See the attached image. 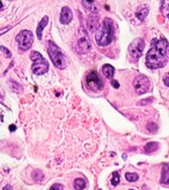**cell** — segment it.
<instances>
[{"label": "cell", "instance_id": "6da1fadb", "mask_svg": "<svg viewBox=\"0 0 169 190\" xmlns=\"http://www.w3.org/2000/svg\"><path fill=\"white\" fill-rule=\"evenodd\" d=\"M169 58V44L165 38L153 39L151 49L146 54L145 64L148 68H161L167 63Z\"/></svg>", "mask_w": 169, "mask_h": 190}, {"label": "cell", "instance_id": "7a4b0ae2", "mask_svg": "<svg viewBox=\"0 0 169 190\" xmlns=\"http://www.w3.org/2000/svg\"><path fill=\"white\" fill-rule=\"evenodd\" d=\"M114 22L108 18L103 21L102 25L100 26L99 30L95 35L96 42L100 47H106L114 39Z\"/></svg>", "mask_w": 169, "mask_h": 190}, {"label": "cell", "instance_id": "3957f363", "mask_svg": "<svg viewBox=\"0 0 169 190\" xmlns=\"http://www.w3.org/2000/svg\"><path fill=\"white\" fill-rule=\"evenodd\" d=\"M49 48H48V53L49 55L53 64L57 68L63 69L65 67V57L63 55V53L61 52L60 48L55 44L54 41H49L48 42Z\"/></svg>", "mask_w": 169, "mask_h": 190}, {"label": "cell", "instance_id": "277c9868", "mask_svg": "<svg viewBox=\"0 0 169 190\" xmlns=\"http://www.w3.org/2000/svg\"><path fill=\"white\" fill-rule=\"evenodd\" d=\"M30 58H31V60L33 61V64H32L33 73L40 75H44V73H46V71L49 70L48 61L44 59V56L40 54V53L34 51V52L31 53Z\"/></svg>", "mask_w": 169, "mask_h": 190}, {"label": "cell", "instance_id": "5b68a950", "mask_svg": "<svg viewBox=\"0 0 169 190\" xmlns=\"http://www.w3.org/2000/svg\"><path fill=\"white\" fill-rule=\"evenodd\" d=\"M15 41L18 42L20 51H27L33 44V34L29 30H23L15 36Z\"/></svg>", "mask_w": 169, "mask_h": 190}, {"label": "cell", "instance_id": "8992f818", "mask_svg": "<svg viewBox=\"0 0 169 190\" xmlns=\"http://www.w3.org/2000/svg\"><path fill=\"white\" fill-rule=\"evenodd\" d=\"M145 49V41H143L142 38H136L134 39L129 46V55L131 56V58L134 61H137V60L140 58V56L142 55V51Z\"/></svg>", "mask_w": 169, "mask_h": 190}, {"label": "cell", "instance_id": "52a82bcc", "mask_svg": "<svg viewBox=\"0 0 169 190\" xmlns=\"http://www.w3.org/2000/svg\"><path fill=\"white\" fill-rule=\"evenodd\" d=\"M91 48V41L88 36L87 31L84 28H80V37L77 39V44H76V50L80 54H85Z\"/></svg>", "mask_w": 169, "mask_h": 190}, {"label": "cell", "instance_id": "ba28073f", "mask_svg": "<svg viewBox=\"0 0 169 190\" xmlns=\"http://www.w3.org/2000/svg\"><path fill=\"white\" fill-rule=\"evenodd\" d=\"M87 85L92 91L97 92L101 91L103 89V83L99 78L98 73L95 70H92L91 72L88 73L87 75Z\"/></svg>", "mask_w": 169, "mask_h": 190}, {"label": "cell", "instance_id": "9c48e42d", "mask_svg": "<svg viewBox=\"0 0 169 190\" xmlns=\"http://www.w3.org/2000/svg\"><path fill=\"white\" fill-rule=\"evenodd\" d=\"M134 88L138 94H145L148 92L151 88L150 80L145 77V75H138L136 79L134 80Z\"/></svg>", "mask_w": 169, "mask_h": 190}, {"label": "cell", "instance_id": "30bf717a", "mask_svg": "<svg viewBox=\"0 0 169 190\" xmlns=\"http://www.w3.org/2000/svg\"><path fill=\"white\" fill-rule=\"evenodd\" d=\"M72 12L71 10L68 7V6H64L61 10V14H60V22L63 24V25H67L71 22L72 20Z\"/></svg>", "mask_w": 169, "mask_h": 190}, {"label": "cell", "instance_id": "8fae6325", "mask_svg": "<svg viewBox=\"0 0 169 190\" xmlns=\"http://www.w3.org/2000/svg\"><path fill=\"white\" fill-rule=\"evenodd\" d=\"M48 23H49V17H48V16L44 17L41 19V21L39 22V24H38V26H37V29H36V34H37L38 39H41V37H42V30H44V27L48 25Z\"/></svg>", "mask_w": 169, "mask_h": 190}, {"label": "cell", "instance_id": "7c38bea8", "mask_svg": "<svg viewBox=\"0 0 169 190\" xmlns=\"http://www.w3.org/2000/svg\"><path fill=\"white\" fill-rule=\"evenodd\" d=\"M161 183L164 185H169V163L163 165L162 169V177H161Z\"/></svg>", "mask_w": 169, "mask_h": 190}, {"label": "cell", "instance_id": "4fadbf2b", "mask_svg": "<svg viewBox=\"0 0 169 190\" xmlns=\"http://www.w3.org/2000/svg\"><path fill=\"white\" fill-rule=\"evenodd\" d=\"M82 4L87 8L88 10L92 13V14H96L98 13V7L96 5V2L94 1H82Z\"/></svg>", "mask_w": 169, "mask_h": 190}, {"label": "cell", "instance_id": "5bb4252c", "mask_svg": "<svg viewBox=\"0 0 169 190\" xmlns=\"http://www.w3.org/2000/svg\"><path fill=\"white\" fill-rule=\"evenodd\" d=\"M102 72H103V75H105V78L111 79V78L114 77V66H111L110 64H105V65H103V67H102Z\"/></svg>", "mask_w": 169, "mask_h": 190}, {"label": "cell", "instance_id": "9a60e30c", "mask_svg": "<svg viewBox=\"0 0 169 190\" xmlns=\"http://www.w3.org/2000/svg\"><path fill=\"white\" fill-rule=\"evenodd\" d=\"M73 186L75 190H83L86 187V180L80 178L75 179L73 182Z\"/></svg>", "mask_w": 169, "mask_h": 190}, {"label": "cell", "instance_id": "2e32d148", "mask_svg": "<svg viewBox=\"0 0 169 190\" xmlns=\"http://www.w3.org/2000/svg\"><path fill=\"white\" fill-rule=\"evenodd\" d=\"M158 147H159L158 143H155V142L148 143L145 147V153H153V152H155L158 149Z\"/></svg>", "mask_w": 169, "mask_h": 190}, {"label": "cell", "instance_id": "e0dca14e", "mask_svg": "<svg viewBox=\"0 0 169 190\" xmlns=\"http://www.w3.org/2000/svg\"><path fill=\"white\" fill-rule=\"evenodd\" d=\"M32 178H33V180L36 181V182H41L44 178V175L42 174L41 171H39V169H35V171H33Z\"/></svg>", "mask_w": 169, "mask_h": 190}, {"label": "cell", "instance_id": "ac0fdd59", "mask_svg": "<svg viewBox=\"0 0 169 190\" xmlns=\"http://www.w3.org/2000/svg\"><path fill=\"white\" fill-rule=\"evenodd\" d=\"M148 8H142V10H139V12L137 13L136 16H137V18H138L139 20L143 21V20H145V18L146 17V15H148Z\"/></svg>", "mask_w": 169, "mask_h": 190}, {"label": "cell", "instance_id": "d6986e66", "mask_svg": "<svg viewBox=\"0 0 169 190\" xmlns=\"http://www.w3.org/2000/svg\"><path fill=\"white\" fill-rule=\"evenodd\" d=\"M126 180L128 181V182H135V181L138 180V175L137 174H126Z\"/></svg>", "mask_w": 169, "mask_h": 190}, {"label": "cell", "instance_id": "ffe728a7", "mask_svg": "<svg viewBox=\"0 0 169 190\" xmlns=\"http://www.w3.org/2000/svg\"><path fill=\"white\" fill-rule=\"evenodd\" d=\"M120 183V175H119L118 172H114V175H112V179H111V184L114 186H117V185Z\"/></svg>", "mask_w": 169, "mask_h": 190}, {"label": "cell", "instance_id": "44dd1931", "mask_svg": "<svg viewBox=\"0 0 169 190\" xmlns=\"http://www.w3.org/2000/svg\"><path fill=\"white\" fill-rule=\"evenodd\" d=\"M146 128H148V130H150V132L154 133V132H156V131H157L158 127H157V125L155 124V123H150V124L146 126Z\"/></svg>", "mask_w": 169, "mask_h": 190}, {"label": "cell", "instance_id": "7402d4cb", "mask_svg": "<svg viewBox=\"0 0 169 190\" xmlns=\"http://www.w3.org/2000/svg\"><path fill=\"white\" fill-rule=\"evenodd\" d=\"M49 190H64V186L62 184H59V183H56V184L52 185Z\"/></svg>", "mask_w": 169, "mask_h": 190}, {"label": "cell", "instance_id": "603a6c76", "mask_svg": "<svg viewBox=\"0 0 169 190\" xmlns=\"http://www.w3.org/2000/svg\"><path fill=\"white\" fill-rule=\"evenodd\" d=\"M152 101H153V97H150V98H146L145 100H141V101L139 102V104H140V106H145V104H151Z\"/></svg>", "mask_w": 169, "mask_h": 190}, {"label": "cell", "instance_id": "cb8c5ba5", "mask_svg": "<svg viewBox=\"0 0 169 190\" xmlns=\"http://www.w3.org/2000/svg\"><path fill=\"white\" fill-rule=\"evenodd\" d=\"M0 49L2 50V52L5 53V54H6V57H7V58H10V57H12V54H10V51H8L6 48H4V47H0Z\"/></svg>", "mask_w": 169, "mask_h": 190}, {"label": "cell", "instance_id": "d4e9b609", "mask_svg": "<svg viewBox=\"0 0 169 190\" xmlns=\"http://www.w3.org/2000/svg\"><path fill=\"white\" fill-rule=\"evenodd\" d=\"M111 85H112V87H114L116 89H118L119 87H120V84H119L117 81H114H114H111Z\"/></svg>", "mask_w": 169, "mask_h": 190}, {"label": "cell", "instance_id": "484cf974", "mask_svg": "<svg viewBox=\"0 0 169 190\" xmlns=\"http://www.w3.org/2000/svg\"><path fill=\"white\" fill-rule=\"evenodd\" d=\"M164 83H165L166 86L169 87V75H166V77H164Z\"/></svg>", "mask_w": 169, "mask_h": 190}, {"label": "cell", "instance_id": "4316f807", "mask_svg": "<svg viewBox=\"0 0 169 190\" xmlns=\"http://www.w3.org/2000/svg\"><path fill=\"white\" fill-rule=\"evenodd\" d=\"M7 30H10V27H6V28L1 29V30H0V35H1L3 32H6V31H7Z\"/></svg>", "mask_w": 169, "mask_h": 190}, {"label": "cell", "instance_id": "83f0119b", "mask_svg": "<svg viewBox=\"0 0 169 190\" xmlns=\"http://www.w3.org/2000/svg\"><path fill=\"white\" fill-rule=\"evenodd\" d=\"M3 190H13V188H12V186H10V185H6V186L3 188Z\"/></svg>", "mask_w": 169, "mask_h": 190}, {"label": "cell", "instance_id": "f1b7e54d", "mask_svg": "<svg viewBox=\"0 0 169 190\" xmlns=\"http://www.w3.org/2000/svg\"><path fill=\"white\" fill-rule=\"evenodd\" d=\"M15 128H17V127H15V125H10V131L15 130Z\"/></svg>", "mask_w": 169, "mask_h": 190}, {"label": "cell", "instance_id": "f546056e", "mask_svg": "<svg viewBox=\"0 0 169 190\" xmlns=\"http://www.w3.org/2000/svg\"><path fill=\"white\" fill-rule=\"evenodd\" d=\"M129 190H134V189H129Z\"/></svg>", "mask_w": 169, "mask_h": 190}]
</instances>
